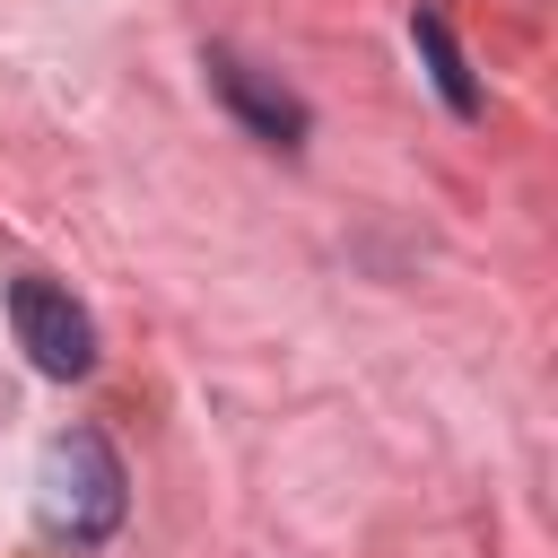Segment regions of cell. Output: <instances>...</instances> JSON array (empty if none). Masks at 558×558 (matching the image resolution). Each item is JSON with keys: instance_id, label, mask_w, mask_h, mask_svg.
<instances>
[{"instance_id": "obj_4", "label": "cell", "mask_w": 558, "mask_h": 558, "mask_svg": "<svg viewBox=\"0 0 558 558\" xmlns=\"http://www.w3.org/2000/svg\"><path fill=\"white\" fill-rule=\"evenodd\" d=\"M410 35H418V52H427V70H436L445 105H453V113H480V78H471V61H462L453 26H445L436 9H418V17H410Z\"/></svg>"}, {"instance_id": "obj_1", "label": "cell", "mask_w": 558, "mask_h": 558, "mask_svg": "<svg viewBox=\"0 0 558 558\" xmlns=\"http://www.w3.org/2000/svg\"><path fill=\"white\" fill-rule=\"evenodd\" d=\"M131 506V480H122V453L96 436V427H70L44 445L35 462V514L52 541H105Z\"/></svg>"}, {"instance_id": "obj_2", "label": "cell", "mask_w": 558, "mask_h": 558, "mask_svg": "<svg viewBox=\"0 0 558 558\" xmlns=\"http://www.w3.org/2000/svg\"><path fill=\"white\" fill-rule=\"evenodd\" d=\"M9 331H17V349L44 366V375H87L96 366V323H87V305H70V288H52V279H17L9 288Z\"/></svg>"}, {"instance_id": "obj_3", "label": "cell", "mask_w": 558, "mask_h": 558, "mask_svg": "<svg viewBox=\"0 0 558 558\" xmlns=\"http://www.w3.org/2000/svg\"><path fill=\"white\" fill-rule=\"evenodd\" d=\"M209 87L235 105V122H244L253 140H270V148H296V140H305V105H296L288 87H270L262 70H244L235 52H209Z\"/></svg>"}]
</instances>
